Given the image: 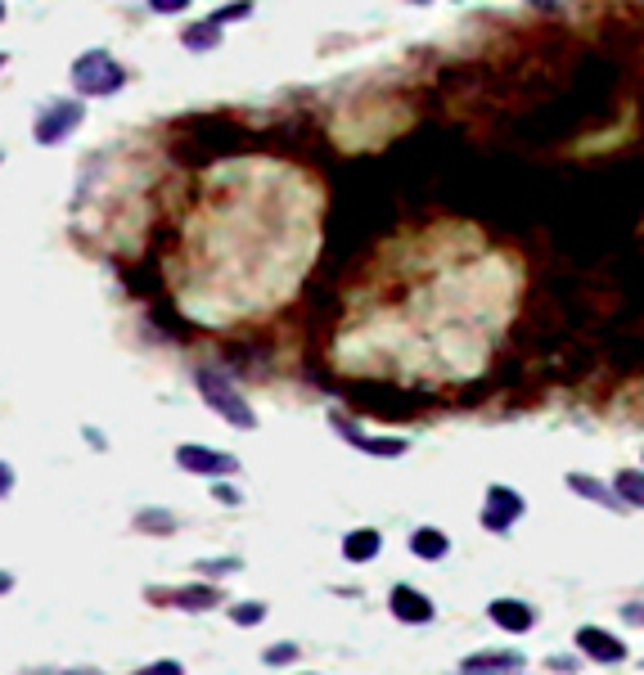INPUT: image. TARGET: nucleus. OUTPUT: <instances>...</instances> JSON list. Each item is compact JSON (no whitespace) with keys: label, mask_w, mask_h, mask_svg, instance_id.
<instances>
[{"label":"nucleus","mask_w":644,"mask_h":675,"mask_svg":"<svg viewBox=\"0 0 644 675\" xmlns=\"http://www.w3.org/2000/svg\"><path fill=\"white\" fill-rule=\"evenodd\" d=\"M68 81H73L77 99H109L127 86V68L113 59L109 50H86L73 59L68 68Z\"/></svg>","instance_id":"obj_1"},{"label":"nucleus","mask_w":644,"mask_h":675,"mask_svg":"<svg viewBox=\"0 0 644 675\" xmlns=\"http://www.w3.org/2000/svg\"><path fill=\"white\" fill-rule=\"evenodd\" d=\"M194 383H199V396L212 414H221L226 423H235V428H244V432L257 428V414H253V405H248V396H239V387L230 383L221 369L199 365L194 369Z\"/></svg>","instance_id":"obj_2"},{"label":"nucleus","mask_w":644,"mask_h":675,"mask_svg":"<svg viewBox=\"0 0 644 675\" xmlns=\"http://www.w3.org/2000/svg\"><path fill=\"white\" fill-rule=\"evenodd\" d=\"M82 122H86L82 99H50V104H41L37 117H32V140H37L41 149H55V144H64Z\"/></svg>","instance_id":"obj_3"},{"label":"nucleus","mask_w":644,"mask_h":675,"mask_svg":"<svg viewBox=\"0 0 644 675\" xmlns=\"http://www.w3.org/2000/svg\"><path fill=\"white\" fill-rule=\"evenodd\" d=\"M176 464L185 468V473H199V477H235L239 473V455H230V450H212V446H194V441H185V446H176Z\"/></svg>","instance_id":"obj_4"},{"label":"nucleus","mask_w":644,"mask_h":675,"mask_svg":"<svg viewBox=\"0 0 644 675\" xmlns=\"http://www.w3.org/2000/svg\"><path fill=\"white\" fill-rule=\"evenodd\" d=\"M523 513H527L523 491H514V486H505V482H491L487 486V509H482V527H487V531L505 536V531L523 518Z\"/></svg>","instance_id":"obj_5"},{"label":"nucleus","mask_w":644,"mask_h":675,"mask_svg":"<svg viewBox=\"0 0 644 675\" xmlns=\"http://www.w3.org/2000/svg\"><path fill=\"white\" fill-rule=\"evenodd\" d=\"M329 428H338V437L347 441L352 450H365V455H374V459H401L410 450V441L406 437H365L361 428H356L347 414H338V410H329Z\"/></svg>","instance_id":"obj_6"},{"label":"nucleus","mask_w":644,"mask_h":675,"mask_svg":"<svg viewBox=\"0 0 644 675\" xmlns=\"http://www.w3.org/2000/svg\"><path fill=\"white\" fill-rule=\"evenodd\" d=\"M577 648L590 657V662H599V666L626 662V644H622L617 635H608L604 626H581V630H577Z\"/></svg>","instance_id":"obj_7"},{"label":"nucleus","mask_w":644,"mask_h":675,"mask_svg":"<svg viewBox=\"0 0 644 675\" xmlns=\"http://www.w3.org/2000/svg\"><path fill=\"white\" fill-rule=\"evenodd\" d=\"M388 603H392V617L406 621V626H428L433 621V599L419 594L415 585H392Z\"/></svg>","instance_id":"obj_8"},{"label":"nucleus","mask_w":644,"mask_h":675,"mask_svg":"<svg viewBox=\"0 0 644 675\" xmlns=\"http://www.w3.org/2000/svg\"><path fill=\"white\" fill-rule=\"evenodd\" d=\"M487 612H491V621H496L500 630H509V635H527V630L536 626L532 603H523V599H491Z\"/></svg>","instance_id":"obj_9"},{"label":"nucleus","mask_w":644,"mask_h":675,"mask_svg":"<svg viewBox=\"0 0 644 675\" xmlns=\"http://www.w3.org/2000/svg\"><path fill=\"white\" fill-rule=\"evenodd\" d=\"M379 554H383V536L374 527L347 531V540H343V558H347V563H374Z\"/></svg>","instance_id":"obj_10"},{"label":"nucleus","mask_w":644,"mask_h":675,"mask_svg":"<svg viewBox=\"0 0 644 675\" xmlns=\"http://www.w3.org/2000/svg\"><path fill=\"white\" fill-rule=\"evenodd\" d=\"M410 554L424 558V563H442V558L451 554V536H446L442 527H415V536H410Z\"/></svg>","instance_id":"obj_11"},{"label":"nucleus","mask_w":644,"mask_h":675,"mask_svg":"<svg viewBox=\"0 0 644 675\" xmlns=\"http://www.w3.org/2000/svg\"><path fill=\"white\" fill-rule=\"evenodd\" d=\"M563 482H568L572 495H581V500L599 504V509H622V504H617V495H613V486H604L599 477H590V473H568Z\"/></svg>","instance_id":"obj_12"},{"label":"nucleus","mask_w":644,"mask_h":675,"mask_svg":"<svg viewBox=\"0 0 644 675\" xmlns=\"http://www.w3.org/2000/svg\"><path fill=\"white\" fill-rule=\"evenodd\" d=\"M221 32H226V27H221L217 18L208 14V18H199V23L185 27V32H181V45H185L190 54H208V50H217V45H221Z\"/></svg>","instance_id":"obj_13"},{"label":"nucleus","mask_w":644,"mask_h":675,"mask_svg":"<svg viewBox=\"0 0 644 675\" xmlns=\"http://www.w3.org/2000/svg\"><path fill=\"white\" fill-rule=\"evenodd\" d=\"M613 495L622 509H644V473L640 468H622L613 477Z\"/></svg>","instance_id":"obj_14"},{"label":"nucleus","mask_w":644,"mask_h":675,"mask_svg":"<svg viewBox=\"0 0 644 675\" xmlns=\"http://www.w3.org/2000/svg\"><path fill=\"white\" fill-rule=\"evenodd\" d=\"M172 599H176V608H185V612H212L221 603V590L217 585H181Z\"/></svg>","instance_id":"obj_15"},{"label":"nucleus","mask_w":644,"mask_h":675,"mask_svg":"<svg viewBox=\"0 0 644 675\" xmlns=\"http://www.w3.org/2000/svg\"><path fill=\"white\" fill-rule=\"evenodd\" d=\"M460 671H523V653H478L464 657Z\"/></svg>","instance_id":"obj_16"},{"label":"nucleus","mask_w":644,"mask_h":675,"mask_svg":"<svg viewBox=\"0 0 644 675\" xmlns=\"http://www.w3.org/2000/svg\"><path fill=\"white\" fill-rule=\"evenodd\" d=\"M136 527L140 531H154V536H172L176 531V518L167 509H140L136 513Z\"/></svg>","instance_id":"obj_17"},{"label":"nucleus","mask_w":644,"mask_h":675,"mask_svg":"<svg viewBox=\"0 0 644 675\" xmlns=\"http://www.w3.org/2000/svg\"><path fill=\"white\" fill-rule=\"evenodd\" d=\"M230 621H235V626H262V621H266V603L262 599L235 603V608H230Z\"/></svg>","instance_id":"obj_18"},{"label":"nucleus","mask_w":644,"mask_h":675,"mask_svg":"<svg viewBox=\"0 0 644 675\" xmlns=\"http://www.w3.org/2000/svg\"><path fill=\"white\" fill-rule=\"evenodd\" d=\"M239 567H244V558H199L194 572L199 576H230V572H239Z\"/></svg>","instance_id":"obj_19"},{"label":"nucleus","mask_w":644,"mask_h":675,"mask_svg":"<svg viewBox=\"0 0 644 675\" xmlns=\"http://www.w3.org/2000/svg\"><path fill=\"white\" fill-rule=\"evenodd\" d=\"M298 653H302L298 644H271V648L262 653V662H266V666H289V662H298Z\"/></svg>","instance_id":"obj_20"},{"label":"nucleus","mask_w":644,"mask_h":675,"mask_svg":"<svg viewBox=\"0 0 644 675\" xmlns=\"http://www.w3.org/2000/svg\"><path fill=\"white\" fill-rule=\"evenodd\" d=\"M248 14H253V0H235V5H226V9H212V18H217L221 27L239 23V18H248Z\"/></svg>","instance_id":"obj_21"},{"label":"nucleus","mask_w":644,"mask_h":675,"mask_svg":"<svg viewBox=\"0 0 644 675\" xmlns=\"http://www.w3.org/2000/svg\"><path fill=\"white\" fill-rule=\"evenodd\" d=\"M212 500H217V504H226V509H239V504H244V495H239L235 486L226 482V477H217V486H212Z\"/></svg>","instance_id":"obj_22"},{"label":"nucleus","mask_w":644,"mask_h":675,"mask_svg":"<svg viewBox=\"0 0 644 675\" xmlns=\"http://www.w3.org/2000/svg\"><path fill=\"white\" fill-rule=\"evenodd\" d=\"M136 675H185V666H181V662H172V657H163V662H149V666H140Z\"/></svg>","instance_id":"obj_23"},{"label":"nucleus","mask_w":644,"mask_h":675,"mask_svg":"<svg viewBox=\"0 0 644 675\" xmlns=\"http://www.w3.org/2000/svg\"><path fill=\"white\" fill-rule=\"evenodd\" d=\"M149 9H154V14H185L190 0H149Z\"/></svg>","instance_id":"obj_24"},{"label":"nucleus","mask_w":644,"mask_h":675,"mask_svg":"<svg viewBox=\"0 0 644 675\" xmlns=\"http://www.w3.org/2000/svg\"><path fill=\"white\" fill-rule=\"evenodd\" d=\"M14 495V468H10V459H0V500H10Z\"/></svg>","instance_id":"obj_25"},{"label":"nucleus","mask_w":644,"mask_h":675,"mask_svg":"<svg viewBox=\"0 0 644 675\" xmlns=\"http://www.w3.org/2000/svg\"><path fill=\"white\" fill-rule=\"evenodd\" d=\"M622 617L631 621V626H644V603H626V608H622Z\"/></svg>","instance_id":"obj_26"},{"label":"nucleus","mask_w":644,"mask_h":675,"mask_svg":"<svg viewBox=\"0 0 644 675\" xmlns=\"http://www.w3.org/2000/svg\"><path fill=\"white\" fill-rule=\"evenodd\" d=\"M572 666H577L572 657H554V662H550V671H572Z\"/></svg>","instance_id":"obj_27"},{"label":"nucleus","mask_w":644,"mask_h":675,"mask_svg":"<svg viewBox=\"0 0 644 675\" xmlns=\"http://www.w3.org/2000/svg\"><path fill=\"white\" fill-rule=\"evenodd\" d=\"M86 441H91L95 450H104V437H100V428H86Z\"/></svg>","instance_id":"obj_28"},{"label":"nucleus","mask_w":644,"mask_h":675,"mask_svg":"<svg viewBox=\"0 0 644 675\" xmlns=\"http://www.w3.org/2000/svg\"><path fill=\"white\" fill-rule=\"evenodd\" d=\"M14 590V572H0V594H10Z\"/></svg>","instance_id":"obj_29"},{"label":"nucleus","mask_w":644,"mask_h":675,"mask_svg":"<svg viewBox=\"0 0 644 675\" xmlns=\"http://www.w3.org/2000/svg\"><path fill=\"white\" fill-rule=\"evenodd\" d=\"M460 675H523V671H460Z\"/></svg>","instance_id":"obj_30"},{"label":"nucleus","mask_w":644,"mask_h":675,"mask_svg":"<svg viewBox=\"0 0 644 675\" xmlns=\"http://www.w3.org/2000/svg\"><path fill=\"white\" fill-rule=\"evenodd\" d=\"M532 5H559V0H532Z\"/></svg>","instance_id":"obj_31"},{"label":"nucleus","mask_w":644,"mask_h":675,"mask_svg":"<svg viewBox=\"0 0 644 675\" xmlns=\"http://www.w3.org/2000/svg\"><path fill=\"white\" fill-rule=\"evenodd\" d=\"M5 63H10V54H0V68H5Z\"/></svg>","instance_id":"obj_32"},{"label":"nucleus","mask_w":644,"mask_h":675,"mask_svg":"<svg viewBox=\"0 0 644 675\" xmlns=\"http://www.w3.org/2000/svg\"><path fill=\"white\" fill-rule=\"evenodd\" d=\"M0 23H5V0H0Z\"/></svg>","instance_id":"obj_33"},{"label":"nucleus","mask_w":644,"mask_h":675,"mask_svg":"<svg viewBox=\"0 0 644 675\" xmlns=\"http://www.w3.org/2000/svg\"><path fill=\"white\" fill-rule=\"evenodd\" d=\"M298 675H316V671H298Z\"/></svg>","instance_id":"obj_34"},{"label":"nucleus","mask_w":644,"mask_h":675,"mask_svg":"<svg viewBox=\"0 0 644 675\" xmlns=\"http://www.w3.org/2000/svg\"><path fill=\"white\" fill-rule=\"evenodd\" d=\"M415 5H428V0H415Z\"/></svg>","instance_id":"obj_35"}]
</instances>
